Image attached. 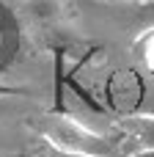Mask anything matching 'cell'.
Masks as SVG:
<instances>
[{"instance_id": "obj_2", "label": "cell", "mask_w": 154, "mask_h": 157, "mask_svg": "<svg viewBox=\"0 0 154 157\" xmlns=\"http://www.w3.org/2000/svg\"><path fill=\"white\" fill-rule=\"evenodd\" d=\"M55 152H58V149H55ZM55 157H83V155H66V152H58Z\"/></svg>"}, {"instance_id": "obj_4", "label": "cell", "mask_w": 154, "mask_h": 157, "mask_svg": "<svg viewBox=\"0 0 154 157\" xmlns=\"http://www.w3.org/2000/svg\"><path fill=\"white\" fill-rule=\"evenodd\" d=\"M135 3H138V6H141V3H152V0H135Z\"/></svg>"}, {"instance_id": "obj_1", "label": "cell", "mask_w": 154, "mask_h": 157, "mask_svg": "<svg viewBox=\"0 0 154 157\" xmlns=\"http://www.w3.org/2000/svg\"><path fill=\"white\" fill-rule=\"evenodd\" d=\"M138 28H146V30H154V0L152 3H141L135 11H132V19Z\"/></svg>"}, {"instance_id": "obj_3", "label": "cell", "mask_w": 154, "mask_h": 157, "mask_svg": "<svg viewBox=\"0 0 154 157\" xmlns=\"http://www.w3.org/2000/svg\"><path fill=\"white\" fill-rule=\"evenodd\" d=\"M138 157H154V152H146V155H138Z\"/></svg>"}]
</instances>
